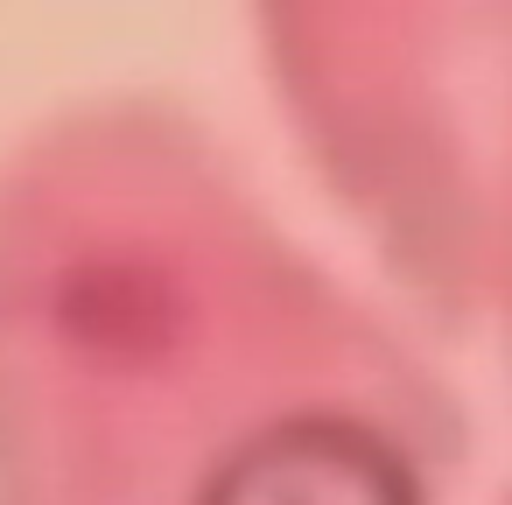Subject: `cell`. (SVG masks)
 <instances>
[{
	"label": "cell",
	"mask_w": 512,
	"mask_h": 505,
	"mask_svg": "<svg viewBox=\"0 0 512 505\" xmlns=\"http://www.w3.org/2000/svg\"><path fill=\"white\" fill-rule=\"evenodd\" d=\"M204 505H421L407 456L351 414H288L232 449Z\"/></svg>",
	"instance_id": "1"
}]
</instances>
